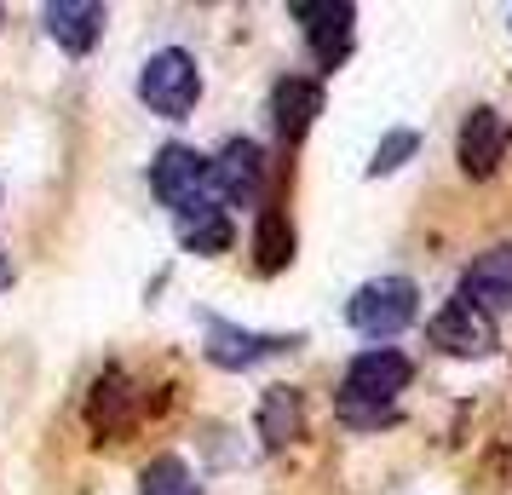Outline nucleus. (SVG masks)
I'll use <instances>...</instances> for the list:
<instances>
[{"mask_svg": "<svg viewBox=\"0 0 512 495\" xmlns=\"http://www.w3.org/2000/svg\"><path fill=\"white\" fill-rule=\"evenodd\" d=\"M415 380V363L392 346H369L346 363V380H340V421L346 426H392L397 421V392H409Z\"/></svg>", "mask_w": 512, "mask_h": 495, "instance_id": "obj_1", "label": "nucleus"}, {"mask_svg": "<svg viewBox=\"0 0 512 495\" xmlns=\"http://www.w3.org/2000/svg\"><path fill=\"white\" fill-rule=\"evenodd\" d=\"M139 98L150 116L162 121H185L196 110V98H202V70H196V58L185 47H162L144 58L139 70Z\"/></svg>", "mask_w": 512, "mask_h": 495, "instance_id": "obj_2", "label": "nucleus"}, {"mask_svg": "<svg viewBox=\"0 0 512 495\" xmlns=\"http://www.w3.org/2000/svg\"><path fill=\"white\" fill-rule=\"evenodd\" d=\"M420 317V288L409 277H374L346 300V323L363 340H392Z\"/></svg>", "mask_w": 512, "mask_h": 495, "instance_id": "obj_3", "label": "nucleus"}, {"mask_svg": "<svg viewBox=\"0 0 512 495\" xmlns=\"http://www.w3.org/2000/svg\"><path fill=\"white\" fill-rule=\"evenodd\" d=\"M208 196L219 208H254L265 196V150L254 139H231L208 162Z\"/></svg>", "mask_w": 512, "mask_h": 495, "instance_id": "obj_4", "label": "nucleus"}, {"mask_svg": "<svg viewBox=\"0 0 512 495\" xmlns=\"http://www.w3.org/2000/svg\"><path fill=\"white\" fill-rule=\"evenodd\" d=\"M150 190L173 213H190V208H202V202H213L208 196V156L190 150V144H162L156 162H150Z\"/></svg>", "mask_w": 512, "mask_h": 495, "instance_id": "obj_5", "label": "nucleus"}, {"mask_svg": "<svg viewBox=\"0 0 512 495\" xmlns=\"http://www.w3.org/2000/svg\"><path fill=\"white\" fill-rule=\"evenodd\" d=\"M288 18L305 29V47L323 70H340L351 58V29H357V6H334V0H294Z\"/></svg>", "mask_w": 512, "mask_h": 495, "instance_id": "obj_6", "label": "nucleus"}, {"mask_svg": "<svg viewBox=\"0 0 512 495\" xmlns=\"http://www.w3.org/2000/svg\"><path fill=\"white\" fill-rule=\"evenodd\" d=\"M208 363H219V369H254V363H265V357H282L294 352V334H259V329H236V323H225V317H208Z\"/></svg>", "mask_w": 512, "mask_h": 495, "instance_id": "obj_7", "label": "nucleus"}, {"mask_svg": "<svg viewBox=\"0 0 512 495\" xmlns=\"http://www.w3.org/2000/svg\"><path fill=\"white\" fill-rule=\"evenodd\" d=\"M426 334H432V346L449 352V357H489L495 352V317H484L478 306H466L461 294L426 323Z\"/></svg>", "mask_w": 512, "mask_h": 495, "instance_id": "obj_8", "label": "nucleus"}, {"mask_svg": "<svg viewBox=\"0 0 512 495\" xmlns=\"http://www.w3.org/2000/svg\"><path fill=\"white\" fill-rule=\"evenodd\" d=\"M461 300L478 306L484 317L512 311V242H501V248H489V254H478V260L466 265L461 271Z\"/></svg>", "mask_w": 512, "mask_h": 495, "instance_id": "obj_9", "label": "nucleus"}, {"mask_svg": "<svg viewBox=\"0 0 512 495\" xmlns=\"http://www.w3.org/2000/svg\"><path fill=\"white\" fill-rule=\"evenodd\" d=\"M323 116V87L317 81H305V75H282L277 87H271V127H277V139L294 150V144L311 133V121Z\"/></svg>", "mask_w": 512, "mask_h": 495, "instance_id": "obj_10", "label": "nucleus"}, {"mask_svg": "<svg viewBox=\"0 0 512 495\" xmlns=\"http://www.w3.org/2000/svg\"><path fill=\"white\" fill-rule=\"evenodd\" d=\"M41 18H47L52 41L70 52V58H81V52H93V41L104 35V18H110V12H104L98 0H52Z\"/></svg>", "mask_w": 512, "mask_h": 495, "instance_id": "obj_11", "label": "nucleus"}, {"mask_svg": "<svg viewBox=\"0 0 512 495\" xmlns=\"http://www.w3.org/2000/svg\"><path fill=\"white\" fill-rule=\"evenodd\" d=\"M501 156H507V127H501V116L495 110H472L461 121V173L489 179L501 167Z\"/></svg>", "mask_w": 512, "mask_h": 495, "instance_id": "obj_12", "label": "nucleus"}, {"mask_svg": "<svg viewBox=\"0 0 512 495\" xmlns=\"http://www.w3.org/2000/svg\"><path fill=\"white\" fill-rule=\"evenodd\" d=\"M179 242H185V254H202V260H213V254H225V248L236 242L231 213L219 208V202H202V208L179 213Z\"/></svg>", "mask_w": 512, "mask_h": 495, "instance_id": "obj_13", "label": "nucleus"}, {"mask_svg": "<svg viewBox=\"0 0 512 495\" xmlns=\"http://www.w3.org/2000/svg\"><path fill=\"white\" fill-rule=\"evenodd\" d=\"M288 260H294V225H288V213H282L277 202H265V208H259V225H254V265L271 277V271H282Z\"/></svg>", "mask_w": 512, "mask_h": 495, "instance_id": "obj_14", "label": "nucleus"}, {"mask_svg": "<svg viewBox=\"0 0 512 495\" xmlns=\"http://www.w3.org/2000/svg\"><path fill=\"white\" fill-rule=\"evenodd\" d=\"M259 432H265V444H294V438L305 432V403H300L294 386H271V392H265Z\"/></svg>", "mask_w": 512, "mask_h": 495, "instance_id": "obj_15", "label": "nucleus"}, {"mask_svg": "<svg viewBox=\"0 0 512 495\" xmlns=\"http://www.w3.org/2000/svg\"><path fill=\"white\" fill-rule=\"evenodd\" d=\"M139 495H202V484H196V472L179 455H156L139 472Z\"/></svg>", "mask_w": 512, "mask_h": 495, "instance_id": "obj_16", "label": "nucleus"}, {"mask_svg": "<svg viewBox=\"0 0 512 495\" xmlns=\"http://www.w3.org/2000/svg\"><path fill=\"white\" fill-rule=\"evenodd\" d=\"M420 150V133H409V127H397V133H386L380 139V150H374V162H369V173L380 179V173H397V167L409 162Z\"/></svg>", "mask_w": 512, "mask_h": 495, "instance_id": "obj_17", "label": "nucleus"}, {"mask_svg": "<svg viewBox=\"0 0 512 495\" xmlns=\"http://www.w3.org/2000/svg\"><path fill=\"white\" fill-rule=\"evenodd\" d=\"M0 288H12V260L0 254Z\"/></svg>", "mask_w": 512, "mask_h": 495, "instance_id": "obj_18", "label": "nucleus"}]
</instances>
